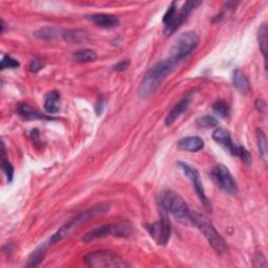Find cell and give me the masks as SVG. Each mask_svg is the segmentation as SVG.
Here are the masks:
<instances>
[{
  "label": "cell",
  "mask_w": 268,
  "mask_h": 268,
  "mask_svg": "<svg viewBox=\"0 0 268 268\" xmlns=\"http://www.w3.org/2000/svg\"><path fill=\"white\" fill-rule=\"evenodd\" d=\"M175 64L171 62L169 59L165 61L158 62L153 67L149 69L144 76L139 89L138 95L141 99H148L153 96L161 83L163 82L168 74L173 70Z\"/></svg>",
  "instance_id": "6da1fadb"
},
{
  "label": "cell",
  "mask_w": 268,
  "mask_h": 268,
  "mask_svg": "<svg viewBox=\"0 0 268 268\" xmlns=\"http://www.w3.org/2000/svg\"><path fill=\"white\" fill-rule=\"evenodd\" d=\"M158 204L165 208L168 213H170L182 225H193L192 212L190 211L187 202L174 191L167 190L161 192V194L159 195Z\"/></svg>",
  "instance_id": "7a4b0ae2"
},
{
  "label": "cell",
  "mask_w": 268,
  "mask_h": 268,
  "mask_svg": "<svg viewBox=\"0 0 268 268\" xmlns=\"http://www.w3.org/2000/svg\"><path fill=\"white\" fill-rule=\"evenodd\" d=\"M201 4V2H194V0L193 2H187L181 10H177V4L172 3L162 18L166 36H171L174 32H176L187 20L190 14Z\"/></svg>",
  "instance_id": "3957f363"
},
{
  "label": "cell",
  "mask_w": 268,
  "mask_h": 268,
  "mask_svg": "<svg viewBox=\"0 0 268 268\" xmlns=\"http://www.w3.org/2000/svg\"><path fill=\"white\" fill-rule=\"evenodd\" d=\"M192 219L193 226L198 228V230L202 233L207 242L211 244V246L214 248L217 254L225 255L228 251L227 242L216 231L212 221L204 215L197 212H192Z\"/></svg>",
  "instance_id": "277c9868"
},
{
  "label": "cell",
  "mask_w": 268,
  "mask_h": 268,
  "mask_svg": "<svg viewBox=\"0 0 268 268\" xmlns=\"http://www.w3.org/2000/svg\"><path fill=\"white\" fill-rule=\"evenodd\" d=\"M109 208H110V206L107 204H99V205H96L92 208H88L87 211L81 213L77 217H74L72 220H70L68 223H66V225H64L63 227L59 229L57 231V233H55L52 236L51 240H50L51 243H57L59 241L63 240L65 237H67L74 229H77L80 225H82L83 222L91 220L92 218H94L98 214L108 212Z\"/></svg>",
  "instance_id": "5b68a950"
},
{
  "label": "cell",
  "mask_w": 268,
  "mask_h": 268,
  "mask_svg": "<svg viewBox=\"0 0 268 268\" xmlns=\"http://www.w3.org/2000/svg\"><path fill=\"white\" fill-rule=\"evenodd\" d=\"M132 231H133L132 226L129 221H121L118 223H115V225L100 226L94 229L93 231L85 234L82 238V240L85 243H89L108 236L127 238L132 234Z\"/></svg>",
  "instance_id": "8992f818"
},
{
  "label": "cell",
  "mask_w": 268,
  "mask_h": 268,
  "mask_svg": "<svg viewBox=\"0 0 268 268\" xmlns=\"http://www.w3.org/2000/svg\"><path fill=\"white\" fill-rule=\"evenodd\" d=\"M199 41V36L195 32H186L182 34L172 47L168 59L174 64L178 63L197 49Z\"/></svg>",
  "instance_id": "52a82bcc"
},
{
  "label": "cell",
  "mask_w": 268,
  "mask_h": 268,
  "mask_svg": "<svg viewBox=\"0 0 268 268\" xmlns=\"http://www.w3.org/2000/svg\"><path fill=\"white\" fill-rule=\"evenodd\" d=\"M85 263L94 268H116L127 267V262L111 250H96L85 256Z\"/></svg>",
  "instance_id": "ba28073f"
},
{
  "label": "cell",
  "mask_w": 268,
  "mask_h": 268,
  "mask_svg": "<svg viewBox=\"0 0 268 268\" xmlns=\"http://www.w3.org/2000/svg\"><path fill=\"white\" fill-rule=\"evenodd\" d=\"M160 219L150 226H147L149 234L159 245H167L171 238V222L168 212L159 205Z\"/></svg>",
  "instance_id": "9c48e42d"
},
{
  "label": "cell",
  "mask_w": 268,
  "mask_h": 268,
  "mask_svg": "<svg viewBox=\"0 0 268 268\" xmlns=\"http://www.w3.org/2000/svg\"><path fill=\"white\" fill-rule=\"evenodd\" d=\"M178 166H180L181 170L185 173V175H187V177L192 182L193 186H194L196 194H197L199 200L201 201L203 207L206 210V212L212 213L213 212V205H212L211 200L208 199L205 195V191H204L202 182L200 181V175H199L198 171L195 168H193L190 165H188V163H186V162H178Z\"/></svg>",
  "instance_id": "30bf717a"
},
{
  "label": "cell",
  "mask_w": 268,
  "mask_h": 268,
  "mask_svg": "<svg viewBox=\"0 0 268 268\" xmlns=\"http://www.w3.org/2000/svg\"><path fill=\"white\" fill-rule=\"evenodd\" d=\"M212 178L215 184L229 195H236L238 193V187L236 182L225 165H217L212 170Z\"/></svg>",
  "instance_id": "8fae6325"
},
{
  "label": "cell",
  "mask_w": 268,
  "mask_h": 268,
  "mask_svg": "<svg viewBox=\"0 0 268 268\" xmlns=\"http://www.w3.org/2000/svg\"><path fill=\"white\" fill-rule=\"evenodd\" d=\"M195 92H191L189 93L184 99H182L180 102H178L176 105L171 109V111L169 112V114L166 117V125L167 126H171L178 117H180L189 107V105L191 104V102L193 101V98H194Z\"/></svg>",
  "instance_id": "7c38bea8"
},
{
  "label": "cell",
  "mask_w": 268,
  "mask_h": 268,
  "mask_svg": "<svg viewBox=\"0 0 268 268\" xmlns=\"http://www.w3.org/2000/svg\"><path fill=\"white\" fill-rule=\"evenodd\" d=\"M213 140L218 143L223 149L227 152H229L230 154L236 156L237 154V146L233 143L232 141V137H231V133L223 129V128H217L214 132H213Z\"/></svg>",
  "instance_id": "4fadbf2b"
},
{
  "label": "cell",
  "mask_w": 268,
  "mask_h": 268,
  "mask_svg": "<svg viewBox=\"0 0 268 268\" xmlns=\"http://www.w3.org/2000/svg\"><path fill=\"white\" fill-rule=\"evenodd\" d=\"M87 19L97 24L98 26L105 27V28H111L115 27L120 23V20L114 15L111 14H105V13H97L93 15H88Z\"/></svg>",
  "instance_id": "5bb4252c"
},
{
  "label": "cell",
  "mask_w": 268,
  "mask_h": 268,
  "mask_svg": "<svg viewBox=\"0 0 268 268\" xmlns=\"http://www.w3.org/2000/svg\"><path fill=\"white\" fill-rule=\"evenodd\" d=\"M44 109L48 113L57 114L61 110V95L58 91H52L46 96Z\"/></svg>",
  "instance_id": "9a60e30c"
},
{
  "label": "cell",
  "mask_w": 268,
  "mask_h": 268,
  "mask_svg": "<svg viewBox=\"0 0 268 268\" xmlns=\"http://www.w3.org/2000/svg\"><path fill=\"white\" fill-rule=\"evenodd\" d=\"M178 147L185 151L198 152L203 149L204 141L199 137H187L178 142Z\"/></svg>",
  "instance_id": "2e32d148"
},
{
  "label": "cell",
  "mask_w": 268,
  "mask_h": 268,
  "mask_svg": "<svg viewBox=\"0 0 268 268\" xmlns=\"http://www.w3.org/2000/svg\"><path fill=\"white\" fill-rule=\"evenodd\" d=\"M18 114L23 117L24 120L27 121H41V120H50L46 115L41 114L32 106H29L28 104H20L17 108Z\"/></svg>",
  "instance_id": "e0dca14e"
},
{
  "label": "cell",
  "mask_w": 268,
  "mask_h": 268,
  "mask_svg": "<svg viewBox=\"0 0 268 268\" xmlns=\"http://www.w3.org/2000/svg\"><path fill=\"white\" fill-rule=\"evenodd\" d=\"M233 83L238 92L242 95H247L250 91V85L241 69H235L233 72Z\"/></svg>",
  "instance_id": "ac0fdd59"
},
{
  "label": "cell",
  "mask_w": 268,
  "mask_h": 268,
  "mask_svg": "<svg viewBox=\"0 0 268 268\" xmlns=\"http://www.w3.org/2000/svg\"><path fill=\"white\" fill-rule=\"evenodd\" d=\"M63 39L68 43H83L89 39V34L87 31L80 28L68 29L64 32Z\"/></svg>",
  "instance_id": "d6986e66"
},
{
  "label": "cell",
  "mask_w": 268,
  "mask_h": 268,
  "mask_svg": "<svg viewBox=\"0 0 268 268\" xmlns=\"http://www.w3.org/2000/svg\"><path fill=\"white\" fill-rule=\"evenodd\" d=\"M47 250H48V245L42 244L39 247H37L31 255L28 257L26 267H37L39 266L42 261L44 260L47 256Z\"/></svg>",
  "instance_id": "ffe728a7"
},
{
  "label": "cell",
  "mask_w": 268,
  "mask_h": 268,
  "mask_svg": "<svg viewBox=\"0 0 268 268\" xmlns=\"http://www.w3.org/2000/svg\"><path fill=\"white\" fill-rule=\"evenodd\" d=\"M73 58L80 63H91L97 60L98 55L93 50H79L77 53H74Z\"/></svg>",
  "instance_id": "44dd1931"
},
{
  "label": "cell",
  "mask_w": 268,
  "mask_h": 268,
  "mask_svg": "<svg viewBox=\"0 0 268 268\" xmlns=\"http://www.w3.org/2000/svg\"><path fill=\"white\" fill-rule=\"evenodd\" d=\"M2 168L4 173L7 176V180L9 183L13 181L14 176V168L12 163L9 161V159L6 157V150H5V144L3 143V151H2Z\"/></svg>",
  "instance_id": "7402d4cb"
},
{
  "label": "cell",
  "mask_w": 268,
  "mask_h": 268,
  "mask_svg": "<svg viewBox=\"0 0 268 268\" xmlns=\"http://www.w3.org/2000/svg\"><path fill=\"white\" fill-rule=\"evenodd\" d=\"M258 41L260 50L263 54V57L265 59V65H266V53H267V25L264 23L260 26L259 32H258Z\"/></svg>",
  "instance_id": "603a6c76"
},
{
  "label": "cell",
  "mask_w": 268,
  "mask_h": 268,
  "mask_svg": "<svg viewBox=\"0 0 268 268\" xmlns=\"http://www.w3.org/2000/svg\"><path fill=\"white\" fill-rule=\"evenodd\" d=\"M57 35H58L57 29L54 28V27H50V26L40 28V29H38L37 32H35V34H34V36L37 37L38 39L46 40V41L55 39L57 37Z\"/></svg>",
  "instance_id": "cb8c5ba5"
},
{
  "label": "cell",
  "mask_w": 268,
  "mask_h": 268,
  "mask_svg": "<svg viewBox=\"0 0 268 268\" xmlns=\"http://www.w3.org/2000/svg\"><path fill=\"white\" fill-rule=\"evenodd\" d=\"M257 142H258V148H259V152L264 159V161L267 160V141L265 133L261 130H257Z\"/></svg>",
  "instance_id": "d4e9b609"
},
{
  "label": "cell",
  "mask_w": 268,
  "mask_h": 268,
  "mask_svg": "<svg viewBox=\"0 0 268 268\" xmlns=\"http://www.w3.org/2000/svg\"><path fill=\"white\" fill-rule=\"evenodd\" d=\"M218 120L211 115H203L197 118L196 125L200 128H214L218 126Z\"/></svg>",
  "instance_id": "484cf974"
},
{
  "label": "cell",
  "mask_w": 268,
  "mask_h": 268,
  "mask_svg": "<svg viewBox=\"0 0 268 268\" xmlns=\"http://www.w3.org/2000/svg\"><path fill=\"white\" fill-rule=\"evenodd\" d=\"M213 110L221 117H228L230 114V107L226 102L217 101L213 105Z\"/></svg>",
  "instance_id": "4316f807"
},
{
  "label": "cell",
  "mask_w": 268,
  "mask_h": 268,
  "mask_svg": "<svg viewBox=\"0 0 268 268\" xmlns=\"http://www.w3.org/2000/svg\"><path fill=\"white\" fill-rule=\"evenodd\" d=\"M20 66V63L18 60H16V59L11 57L10 55H5L3 57V60H2V65H0V67H2L3 70L5 69H9V68H17Z\"/></svg>",
  "instance_id": "83f0119b"
},
{
  "label": "cell",
  "mask_w": 268,
  "mask_h": 268,
  "mask_svg": "<svg viewBox=\"0 0 268 268\" xmlns=\"http://www.w3.org/2000/svg\"><path fill=\"white\" fill-rule=\"evenodd\" d=\"M236 156L239 157L242 161L244 165L246 166H249L250 163H251V155L250 153L248 152L247 149L243 146H237V154Z\"/></svg>",
  "instance_id": "f1b7e54d"
},
{
  "label": "cell",
  "mask_w": 268,
  "mask_h": 268,
  "mask_svg": "<svg viewBox=\"0 0 268 268\" xmlns=\"http://www.w3.org/2000/svg\"><path fill=\"white\" fill-rule=\"evenodd\" d=\"M44 65H46V62H44L43 60H41V59H39V58H35L31 61V63H29L28 67H29V70H31V72L37 73L41 69H43Z\"/></svg>",
  "instance_id": "f546056e"
},
{
  "label": "cell",
  "mask_w": 268,
  "mask_h": 268,
  "mask_svg": "<svg viewBox=\"0 0 268 268\" xmlns=\"http://www.w3.org/2000/svg\"><path fill=\"white\" fill-rule=\"evenodd\" d=\"M254 266L255 267H266V258L261 254V252H258V254L254 258Z\"/></svg>",
  "instance_id": "4dcf8cb0"
},
{
  "label": "cell",
  "mask_w": 268,
  "mask_h": 268,
  "mask_svg": "<svg viewBox=\"0 0 268 268\" xmlns=\"http://www.w3.org/2000/svg\"><path fill=\"white\" fill-rule=\"evenodd\" d=\"M129 65H130V60H123V61L116 63L115 65H113V70L121 72V71L126 70L129 67Z\"/></svg>",
  "instance_id": "1f68e13d"
},
{
  "label": "cell",
  "mask_w": 268,
  "mask_h": 268,
  "mask_svg": "<svg viewBox=\"0 0 268 268\" xmlns=\"http://www.w3.org/2000/svg\"><path fill=\"white\" fill-rule=\"evenodd\" d=\"M255 107H256L258 112L264 113L265 110H266V104L262 100H257L256 104H255Z\"/></svg>",
  "instance_id": "d6a6232c"
},
{
  "label": "cell",
  "mask_w": 268,
  "mask_h": 268,
  "mask_svg": "<svg viewBox=\"0 0 268 268\" xmlns=\"http://www.w3.org/2000/svg\"><path fill=\"white\" fill-rule=\"evenodd\" d=\"M104 108H105V101H104L103 99L100 100L97 104V106H96V111H97V114L98 115H101L104 111Z\"/></svg>",
  "instance_id": "836d02e7"
}]
</instances>
